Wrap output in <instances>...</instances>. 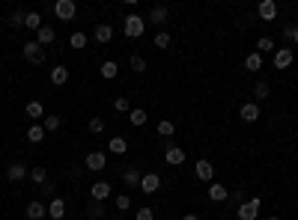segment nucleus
Returning a JSON list of instances; mask_svg holds the SVG:
<instances>
[{
  "label": "nucleus",
  "mask_w": 298,
  "mask_h": 220,
  "mask_svg": "<svg viewBox=\"0 0 298 220\" xmlns=\"http://www.w3.org/2000/svg\"><path fill=\"white\" fill-rule=\"evenodd\" d=\"M164 161H167L170 167L185 164V149H179V146H167V149H164Z\"/></svg>",
  "instance_id": "nucleus-10"
},
{
  "label": "nucleus",
  "mask_w": 298,
  "mask_h": 220,
  "mask_svg": "<svg viewBox=\"0 0 298 220\" xmlns=\"http://www.w3.org/2000/svg\"><path fill=\"white\" fill-rule=\"evenodd\" d=\"M239 116H242L245 122H257V119H260V107H257V101H245V104L239 107Z\"/></svg>",
  "instance_id": "nucleus-14"
},
{
  "label": "nucleus",
  "mask_w": 298,
  "mask_h": 220,
  "mask_svg": "<svg viewBox=\"0 0 298 220\" xmlns=\"http://www.w3.org/2000/svg\"><path fill=\"white\" fill-rule=\"evenodd\" d=\"M212 176H215V167H212V161L200 158V161H197V179H200V182H212Z\"/></svg>",
  "instance_id": "nucleus-16"
},
{
  "label": "nucleus",
  "mask_w": 298,
  "mask_h": 220,
  "mask_svg": "<svg viewBox=\"0 0 298 220\" xmlns=\"http://www.w3.org/2000/svg\"><path fill=\"white\" fill-rule=\"evenodd\" d=\"M290 42H296V45H298V24L293 27V36H290Z\"/></svg>",
  "instance_id": "nucleus-44"
},
{
  "label": "nucleus",
  "mask_w": 298,
  "mask_h": 220,
  "mask_svg": "<svg viewBox=\"0 0 298 220\" xmlns=\"http://www.w3.org/2000/svg\"><path fill=\"white\" fill-rule=\"evenodd\" d=\"M269 51H275V39H269V36H263V39L257 42V54H269Z\"/></svg>",
  "instance_id": "nucleus-36"
},
{
  "label": "nucleus",
  "mask_w": 298,
  "mask_h": 220,
  "mask_svg": "<svg viewBox=\"0 0 298 220\" xmlns=\"http://www.w3.org/2000/svg\"><path fill=\"white\" fill-rule=\"evenodd\" d=\"M170 42H173V39H170V33H164V30H161V33L155 36V42H152V45H155V48H170Z\"/></svg>",
  "instance_id": "nucleus-40"
},
{
  "label": "nucleus",
  "mask_w": 298,
  "mask_h": 220,
  "mask_svg": "<svg viewBox=\"0 0 298 220\" xmlns=\"http://www.w3.org/2000/svg\"><path fill=\"white\" fill-rule=\"evenodd\" d=\"M51 9H54V18H60V21H72L78 15L75 0H57V3H51Z\"/></svg>",
  "instance_id": "nucleus-1"
},
{
  "label": "nucleus",
  "mask_w": 298,
  "mask_h": 220,
  "mask_svg": "<svg viewBox=\"0 0 298 220\" xmlns=\"http://www.w3.org/2000/svg\"><path fill=\"white\" fill-rule=\"evenodd\" d=\"M54 39H57V30H54L51 24H42V27L36 30V42H39L42 48H45V45H51Z\"/></svg>",
  "instance_id": "nucleus-12"
},
{
  "label": "nucleus",
  "mask_w": 298,
  "mask_h": 220,
  "mask_svg": "<svg viewBox=\"0 0 298 220\" xmlns=\"http://www.w3.org/2000/svg\"><path fill=\"white\" fill-rule=\"evenodd\" d=\"M39 191H42V194H51V197H54V185H51V182H45V185H42Z\"/></svg>",
  "instance_id": "nucleus-43"
},
{
  "label": "nucleus",
  "mask_w": 298,
  "mask_h": 220,
  "mask_svg": "<svg viewBox=\"0 0 298 220\" xmlns=\"http://www.w3.org/2000/svg\"><path fill=\"white\" fill-rule=\"evenodd\" d=\"M42 128H45V131H57V128H60V116H45V119H42Z\"/></svg>",
  "instance_id": "nucleus-41"
},
{
  "label": "nucleus",
  "mask_w": 298,
  "mask_h": 220,
  "mask_svg": "<svg viewBox=\"0 0 298 220\" xmlns=\"http://www.w3.org/2000/svg\"><path fill=\"white\" fill-rule=\"evenodd\" d=\"M161 188V176L158 173H143V179H140V191L143 194H155Z\"/></svg>",
  "instance_id": "nucleus-7"
},
{
  "label": "nucleus",
  "mask_w": 298,
  "mask_h": 220,
  "mask_svg": "<svg viewBox=\"0 0 298 220\" xmlns=\"http://www.w3.org/2000/svg\"><path fill=\"white\" fill-rule=\"evenodd\" d=\"M27 176H30V167L21 164V161H15V164L6 167V182H24Z\"/></svg>",
  "instance_id": "nucleus-6"
},
{
  "label": "nucleus",
  "mask_w": 298,
  "mask_h": 220,
  "mask_svg": "<svg viewBox=\"0 0 298 220\" xmlns=\"http://www.w3.org/2000/svg\"><path fill=\"white\" fill-rule=\"evenodd\" d=\"M24 113H27L30 119H45V107H42V101H27Z\"/></svg>",
  "instance_id": "nucleus-24"
},
{
  "label": "nucleus",
  "mask_w": 298,
  "mask_h": 220,
  "mask_svg": "<svg viewBox=\"0 0 298 220\" xmlns=\"http://www.w3.org/2000/svg\"><path fill=\"white\" fill-rule=\"evenodd\" d=\"M206 194H209V200H212V203H224V200H227V197H230V191H227V188H224V185H218V182H212V185H209V191H206Z\"/></svg>",
  "instance_id": "nucleus-20"
},
{
  "label": "nucleus",
  "mask_w": 298,
  "mask_h": 220,
  "mask_svg": "<svg viewBox=\"0 0 298 220\" xmlns=\"http://www.w3.org/2000/svg\"><path fill=\"white\" fill-rule=\"evenodd\" d=\"M182 220H200V215H182Z\"/></svg>",
  "instance_id": "nucleus-45"
},
{
  "label": "nucleus",
  "mask_w": 298,
  "mask_h": 220,
  "mask_svg": "<svg viewBox=\"0 0 298 220\" xmlns=\"http://www.w3.org/2000/svg\"><path fill=\"white\" fill-rule=\"evenodd\" d=\"M107 152H113V155H125V152H128V140H125V137H110Z\"/></svg>",
  "instance_id": "nucleus-23"
},
{
  "label": "nucleus",
  "mask_w": 298,
  "mask_h": 220,
  "mask_svg": "<svg viewBox=\"0 0 298 220\" xmlns=\"http://www.w3.org/2000/svg\"><path fill=\"white\" fill-rule=\"evenodd\" d=\"M110 194H113V188H110L107 182H96V185L90 188V200H96V203H104Z\"/></svg>",
  "instance_id": "nucleus-8"
},
{
  "label": "nucleus",
  "mask_w": 298,
  "mask_h": 220,
  "mask_svg": "<svg viewBox=\"0 0 298 220\" xmlns=\"http://www.w3.org/2000/svg\"><path fill=\"white\" fill-rule=\"evenodd\" d=\"M257 15H260L263 21H275V18H278V3H275V0H263V3L257 6Z\"/></svg>",
  "instance_id": "nucleus-9"
},
{
  "label": "nucleus",
  "mask_w": 298,
  "mask_h": 220,
  "mask_svg": "<svg viewBox=\"0 0 298 220\" xmlns=\"http://www.w3.org/2000/svg\"><path fill=\"white\" fill-rule=\"evenodd\" d=\"M266 220H281V218H266Z\"/></svg>",
  "instance_id": "nucleus-46"
},
{
  "label": "nucleus",
  "mask_w": 298,
  "mask_h": 220,
  "mask_svg": "<svg viewBox=\"0 0 298 220\" xmlns=\"http://www.w3.org/2000/svg\"><path fill=\"white\" fill-rule=\"evenodd\" d=\"M48 218H54V220L66 218V200H63V197H54V200L48 203Z\"/></svg>",
  "instance_id": "nucleus-11"
},
{
  "label": "nucleus",
  "mask_w": 298,
  "mask_h": 220,
  "mask_svg": "<svg viewBox=\"0 0 298 220\" xmlns=\"http://www.w3.org/2000/svg\"><path fill=\"white\" fill-rule=\"evenodd\" d=\"M69 45H72V48H78V51H81V48H87V33L75 30V33L69 36Z\"/></svg>",
  "instance_id": "nucleus-32"
},
{
  "label": "nucleus",
  "mask_w": 298,
  "mask_h": 220,
  "mask_svg": "<svg viewBox=\"0 0 298 220\" xmlns=\"http://www.w3.org/2000/svg\"><path fill=\"white\" fill-rule=\"evenodd\" d=\"M128 122H131L134 128H140V125H146V110H143V107H134V110L128 113Z\"/></svg>",
  "instance_id": "nucleus-28"
},
{
  "label": "nucleus",
  "mask_w": 298,
  "mask_h": 220,
  "mask_svg": "<svg viewBox=\"0 0 298 220\" xmlns=\"http://www.w3.org/2000/svg\"><path fill=\"white\" fill-rule=\"evenodd\" d=\"M128 66H131V72H146V60H143L140 54H134V57L128 60Z\"/></svg>",
  "instance_id": "nucleus-39"
},
{
  "label": "nucleus",
  "mask_w": 298,
  "mask_h": 220,
  "mask_svg": "<svg viewBox=\"0 0 298 220\" xmlns=\"http://www.w3.org/2000/svg\"><path fill=\"white\" fill-rule=\"evenodd\" d=\"M93 39H96L99 45H107V42L113 39V27H110V24H99V27L93 30Z\"/></svg>",
  "instance_id": "nucleus-15"
},
{
  "label": "nucleus",
  "mask_w": 298,
  "mask_h": 220,
  "mask_svg": "<svg viewBox=\"0 0 298 220\" xmlns=\"http://www.w3.org/2000/svg\"><path fill=\"white\" fill-rule=\"evenodd\" d=\"M167 18H170L167 6H152L149 9V24H167Z\"/></svg>",
  "instance_id": "nucleus-19"
},
{
  "label": "nucleus",
  "mask_w": 298,
  "mask_h": 220,
  "mask_svg": "<svg viewBox=\"0 0 298 220\" xmlns=\"http://www.w3.org/2000/svg\"><path fill=\"white\" fill-rule=\"evenodd\" d=\"M24 27H30V30H39V27H42V12H27V18H24Z\"/></svg>",
  "instance_id": "nucleus-31"
},
{
  "label": "nucleus",
  "mask_w": 298,
  "mask_h": 220,
  "mask_svg": "<svg viewBox=\"0 0 298 220\" xmlns=\"http://www.w3.org/2000/svg\"><path fill=\"white\" fill-rule=\"evenodd\" d=\"M66 80H69V69H66V66H54V69H51V83H54V86H63Z\"/></svg>",
  "instance_id": "nucleus-22"
},
{
  "label": "nucleus",
  "mask_w": 298,
  "mask_h": 220,
  "mask_svg": "<svg viewBox=\"0 0 298 220\" xmlns=\"http://www.w3.org/2000/svg\"><path fill=\"white\" fill-rule=\"evenodd\" d=\"M173 131H176V122H173V119H161V122H158V134H161V137H173Z\"/></svg>",
  "instance_id": "nucleus-34"
},
{
  "label": "nucleus",
  "mask_w": 298,
  "mask_h": 220,
  "mask_svg": "<svg viewBox=\"0 0 298 220\" xmlns=\"http://www.w3.org/2000/svg\"><path fill=\"white\" fill-rule=\"evenodd\" d=\"M27 140H30V143H42V140H45V128L33 122V125L27 128Z\"/></svg>",
  "instance_id": "nucleus-29"
},
{
  "label": "nucleus",
  "mask_w": 298,
  "mask_h": 220,
  "mask_svg": "<svg viewBox=\"0 0 298 220\" xmlns=\"http://www.w3.org/2000/svg\"><path fill=\"white\" fill-rule=\"evenodd\" d=\"M260 206H263V200L254 197V200H248V203H242V206L236 209V218L239 220H257L260 218Z\"/></svg>",
  "instance_id": "nucleus-4"
},
{
  "label": "nucleus",
  "mask_w": 298,
  "mask_h": 220,
  "mask_svg": "<svg viewBox=\"0 0 298 220\" xmlns=\"http://www.w3.org/2000/svg\"><path fill=\"white\" fill-rule=\"evenodd\" d=\"M87 128H90V134H101V131L107 128V122H104L101 116H93V119L87 122Z\"/></svg>",
  "instance_id": "nucleus-33"
},
{
  "label": "nucleus",
  "mask_w": 298,
  "mask_h": 220,
  "mask_svg": "<svg viewBox=\"0 0 298 220\" xmlns=\"http://www.w3.org/2000/svg\"><path fill=\"white\" fill-rule=\"evenodd\" d=\"M113 110H116V113H131V101H128V95H119V98L113 101Z\"/></svg>",
  "instance_id": "nucleus-35"
},
{
  "label": "nucleus",
  "mask_w": 298,
  "mask_h": 220,
  "mask_svg": "<svg viewBox=\"0 0 298 220\" xmlns=\"http://www.w3.org/2000/svg\"><path fill=\"white\" fill-rule=\"evenodd\" d=\"M254 95H257V98H260V101H266V98H269V95H272V89H269V83H266V80H260V83H257V86H254Z\"/></svg>",
  "instance_id": "nucleus-37"
},
{
  "label": "nucleus",
  "mask_w": 298,
  "mask_h": 220,
  "mask_svg": "<svg viewBox=\"0 0 298 220\" xmlns=\"http://www.w3.org/2000/svg\"><path fill=\"white\" fill-rule=\"evenodd\" d=\"M21 54H24V60H27V63H33V66H42V63H45V48H42L36 39H33V42H24Z\"/></svg>",
  "instance_id": "nucleus-2"
},
{
  "label": "nucleus",
  "mask_w": 298,
  "mask_h": 220,
  "mask_svg": "<svg viewBox=\"0 0 298 220\" xmlns=\"http://www.w3.org/2000/svg\"><path fill=\"white\" fill-rule=\"evenodd\" d=\"M104 215H107L104 203H96V200H90V206H87V218H90V220H101Z\"/></svg>",
  "instance_id": "nucleus-21"
},
{
  "label": "nucleus",
  "mask_w": 298,
  "mask_h": 220,
  "mask_svg": "<svg viewBox=\"0 0 298 220\" xmlns=\"http://www.w3.org/2000/svg\"><path fill=\"white\" fill-rule=\"evenodd\" d=\"M27 218L30 220H42V218H48V209L39 203V200H30L27 203Z\"/></svg>",
  "instance_id": "nucleus-18"
},
{
  "label": "nucleus",
  "mask_w": 298,
  "mask_h": 220,
  "mask_svg": "<svg viewBox=\"0 0 298 220\" xmlns=\"http://www.w3.org/2000/svg\"><path fill=\"white\" fill-rule=\"evenodd\" d=\"M107 167V155L104 152H90L87 161H84V170H93V173H101Z\"/></svg>",
  "instance_id": "nucleus-5"
},
{
  "label": "nucleus",
  "mask_w": 298,
  "mask_h": 220,
  "mask_svg": "<svg viewBox=\"0 0 298 220\" xmlns=\"http://www.w3.org/2000/svg\"><path fill=\"white\" fill-rule=\"evenodd\" d=\"M30 182H36V185L42 188V185L48 182V170H45V167H33V170H30Z\"/></svg>",
  "instance_id": "nucleus-30"
},
{
  "label": "nucleus",
  "mask_w": 298,
  "mask_h": 220,
  "mask_svg": "<svg viewBox=\"0 0 298 220\" xmlns=\"http://www.w3.org/2000/svg\"><path fill=\"white\" fill-rule=\"evenodd\" d=\"M116 74H119V66H116L113 60H107V63H101V77H104V80H113Z\"/></svg>",
  "instance_id": "nucleus-27"
},
{
  "label": "nucleus",
  "mask_w": 298,
  "mask_h": 220,
  "mask_svg": "<svg viewBox=\"0 0 298 220\" xmlns=\"http://www.w3.org/2000/svg\"><path fill=\"white\" fill-rule=\"evenodd\" d=\"M24 18H27V12H24V9H15V12L6 18V24H9L12 30H18V27H24Z\"/></svg>",
  "instance_id": "nucleus-26"
},
{
  "label": "nucleus",
  "mask_w": 298,
  "mask_h": 220,
  "mask_svg": "<svg viewBox=\"0 0 298 220\" xmlns=\"http://www.w3.org/2000/svg\"><path fill=\"white\" fill-rule=\"evenodd\" d=\"M146 33V18L140 15H125V36L128 39H140Z\"/></svg>",
  "instance_id": "nucleus-3"
},
{
  "label": "nucleus",
  "mask_w": 298,
  "mask_h": 220,
  "mask_svg": "<svg viewBox=\"0 0 298 220\" xmlns=\"http://www.w3.org/2000/svg\"><path fill=\"white\" fill-rule=\"evenodd\" d=\"M134 220H155V212H152V209H137V212H134Z\"/></svg>",
  "instance_id": "nucleus-42"
},
{
  "label": "nucleus",
  "mask_w": 298,
  "mask_h": 220,
  "mask_svg": "<svg viewBox=\"0 0 298 220\" xmlns=\"http://www.w3.org/2000/svg\"><path fill=\"white\" fill-rule=\"evenodd\" d=\"M293 66V48H278L275 51V69H290Z\"/></svg>",
  "instance_id": "nucleus-13"
},
{
  "label": "nucleus",
  "mask_w": 298,
  "mask_h": 220,
  "mask_svg": "<svg viewBox=\"0 0 298 220\" xmlns=\"http://www.w3.org/2000/svg\"><path fill=\"white\" fill-rule=\"evenodd\" d=\"M113 206H116L119 212H128V209H131V197H128V194H116V200H113Z\"/></svg>",
  "instance_id": "nucleus-38"
},
{
  "label": "nucleus",
  "mask_w": 298,
  "mask_h": 220,
  "mask_svg": "<svg viewBox=\"0 0 298 220\" xmlns=\"http://www.w3.org/2000/svg\"><path fill=\"white\" fill-rule=\"evenodd\" d=\"M245 69H248V72H260V69H263V54H257V51L248 54V57H245Z\"/></svg>",
  "instance_id": "nucleus-25"
},
{
  "label": "nucleus",
  "mask_w": 298,
  "mask_h": 220,
  "mask_svg": "<svg viewBox=\"0 0 298 220\" xmlns=\"http://www.w3.org/2000/svg\"><path fill=\"white\" fill-rule=\"evenodd\" d=\"M140 179H143L140 167H128V170H122V182H125L128 188H140Z\"/></svg>",
  "instance_id": "nucleus-17"
}]
</instances>
